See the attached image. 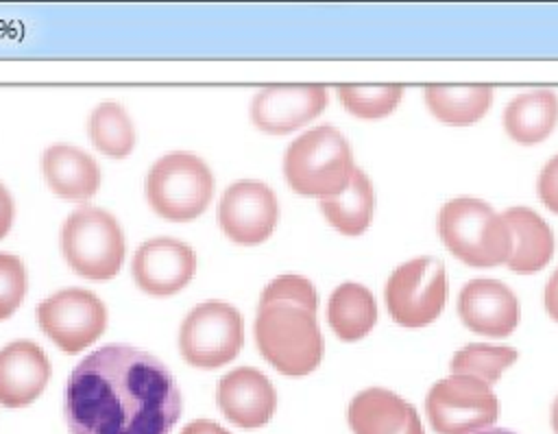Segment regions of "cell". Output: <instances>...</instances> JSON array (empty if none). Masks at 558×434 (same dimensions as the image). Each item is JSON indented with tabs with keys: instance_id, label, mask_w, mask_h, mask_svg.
Wrapping results in <instances>:
<instances>
[{
	"instance_id": "cell-2",
	"label": "cell",
	"mask_w": 558,
	"mask_h": 434,
	"mask_svg": "<svg viewBox=\"0 0 558 434\" xmlns=\"http://www.w3.org/2000/svg\"><path fill=\"white\" fill-rule=\"evenodd\" d=\"M318 297L310 279L279 275L259 297L255 342L262 358L279 373L301 377L323 360V334L316 323Z\"/></svg>"
},
{
	"instance_id": "cell-1",
	"label": "cell",
	"mask_w": 558,
	"mask_h": 434,
	"mask_svg": "<svg viewBox=\"0 0 558 434\" xmlns=\"http://www.w3.org/2000/svg\"><path fill=\"white\" fill-rule=\"evenodd\" d=\"M183 410L168 366L131 345H105L85 355L65 384L70 434H170Z\"/></svg>"
},
{
	"instance_id": "cell-21",
	"label": "cell",
	"mask_w": 558,
	"mask_h": 434,
	"mask_svg": "<svg viewBox=\"0 0 558 434\" xmlns=\"http://www.w3.org/2000/svg\"><path fill=\"white\" fill-rule=\"evenodd\" d=\"M327 321L333 334L344 342H355L364 338L377 321V305L373 292L362 284H340L329 297Z\"/></svg>"
},
{
	"instance_id": "cell-30",
	"label": "cell",
	"mask_w": 558,
	"mask_h": 434,
	"mask_svg": "<svg viewBox=\"0 0 558 434\" xmlns=\"http://www.w3.org/2000/svg\"><path fill=\"white\" fill-rule=\"evenodd\" d=\"M545 310L554 321H558V268L545 286Z\"/></svg>"
},
{
	"instance_id": "cell-31",
	"label": "cell",
	"mask_w": 558,
	"mask_h": 434,
	"mask_svg": "<svg viewBox=\"0 0 558 434\" xmlns=\"http://www.w3.org/2000/svg\"><path fill=\"white\" fill-rule=\"evenodd\" d=\"M181 434H231V432H227L225 427H220L218 423H214L209 419H196V421L187 423L181 430Z\"/></svg>"
},
{
	"instance_id": "cell-26",
	"label": "cell",
	"mask_w": 558,
	"mask_h": 434,
	"mask_svg": "<svg viewBox=\"0 0 558 434\" xmlns=\"http://www.w3.org/2000/svg\"><path fill=\"white\" fill-rule=\"evenodd\" d=\"M338 98L351 116L375 120L395 111L403 98V85H338Z\"/></svg>"
},
{
	"instance_id": "cell-33",
	"label": "cell",
	"mask_w": 558,
	"mask_h": 434,
	"mask_svg": "<svg viewBox=\"0 0 558 434\" xmlns=\"http://www.w3.org/2000/svg\"><path fill=\"white\" fill-rule=\"evenodd\" d=\"M475 434H517L512 430H506V427H488V430H480Z\"/></svg>"
},
{
	"instance_id": "cell-19",
	"label": "cell",
	"mask_w": 558,
	"mask_h": 434,
	"mask_svg": "<svg viewBox=\"0 0 558 434\" xmlns=\"http://www.w3.org/2000/svg\"><path fill=\"white\" fill-rule=\"evenodd\" d=\"M501 216L512 233L508 268L521 275L541 270L554 255V233L549 225L530 207H510Z\"/></svg>"
},
{
	"instance_id": "cell-8",
	"label": "cell",
	"mask_w": 558,
	"mask_h": 434,
	"mask_svg": "<svg viewBox=\"0 0 558 434\" xmlns=\"http://www.w3.org/2000/svg\"><path fill=\"white\" fill-rule=\"evenodd\" d=\"M425 412L436 434H475L497 421L499 401L490 384L451 373L429 388Z\"/></svg>"
},
{
	"instance_id": "cell-25",
	"label": "cell",
	"mask_w": 558,
	"mask_h": 434,
	"mask_svg": "<svg viewBox=\"0 0 558 434\" xmlns=\"http://www.w3.org/2000/svg\"><path fill=\"white\" fill-rule=\"evenodd\" d=\"M517 362V349L501 347V345H484L473 342L456 351V355L449 362L451 373L471 375L486 384H495L501 373Z\"/></svg>"
},
{
	"instance_id": "cell-29",
	"label": "cell",
	"mask_w": 558,
	"mask_h": 434,
	"mask_svg": "<svg viewBox=\"0 0 558 434\" xmlns=\"http://www.w3.org/2000/svg\"><path fill=\"white\" fill-rule=\"evenodd\" d=\"M13 214H15V207H13L11 192L0 181V240L9 233V229L13 225Z\"/></svg>"
},
{
	"instance_id": "cell-9",
	"label": "cell",
	"mask_w": 558,
	"mask_h": 434,
	"mask_svg": "<svg viewBox=\"0 0 558 434\" xmlns=\"http://www.w3.org/2000/svg\"><path fill=\"white\" fill-rule=\"evenodd\" d=\"M447 277L436 257H416L397 266L386 281V308L395 323L423 327L436 321L445 308Z\"/></svg>"
},
{
	"instance_id": "cell-5",
	"label": "cell",
	"mask_w": 558,
	"mask_h": 434,
	"mask_svg": "<svg viewBox=\"0 0 558 434\" xmlns=\"http://www.w3.org/2000/svg\"><path fill=\"white\" fill-rule=\"evenodd\" d=\"M153 212L172 222L198 218L214 198V174L194 153L174 150L159 157L144 179Z\"/></svg>"
},
{
	"instance_id": "cell-24",
	"label": "cell",
	"mask_w": 558,
	"mask_h": 434,
	"mask_svg": "<svg viewBox=\"0 0 558 434\" xmlns=\"http://www.w3.org/2000/svg\"><path fill=\"white\" fill-rule=\"evenodd\" d=\"M92 144L107 157L122 159L135 146V126L131 116L118 103H100L87 118Z\"/></svg>"
},
{
	"instance_id": "cell-20",
	"label": "cell",
	"mask_w": 558,
	"mask_h": 434,
	"mask_svg": "<svg viewBox=\"0 0 558 434\" xmlns=\"http://www.w3.org/2000/svg\"><path fill=\"white\" fill-rule=\"evenodd\" d=\"M506 133L523 144L532 146L543 142L558 122V96L549 89H532L514 96L504 109Z\"/></svg>"
},
{
	"instance_id": "cell-6",
	"label": "cell",
	"mask_w": 558,
	"mask_h": 434,
	"mask_svg": "<svg viewBox=\"0 0 558 434\" xmlns=\"http://www.w3.org/2000/svg\"><path fill=\"white\" fill-rule=\"evenodd\" d=\"M61 253L76 275L111 279L124 262V233L113 214L100 207H81L61 227Z\"/></svg>"
},
{
	"instance_id": "cell-4",
	"label": "cell",
	"mask_w": 558,
	"mask_h": 434,
	"mask_svg": "<svg viewBox=\"0 0 558 434\" xmlns=\"http://www.w3.org/2000/svg\"><path fill=\"white\" fill-rule=\"evenodd\" d=\"M438 231L445 246L475 268L499 266L512 251V233L504 216L473 196L447 201L438 214Z\"/></svg>"
},
{
	"instance_id": "cell-27",
	"label": "cell",
	"mask_w": 558,
	"mask_h": 434,
	"mask_svg": "<svg viewBox=\"0 0 558 434\" xmlns=\"http://www.w3.org/2000/svg\"><path fill=\"white\" fill-rule=\"evenodd\" d=\"M28 279L17 255L0 253V321L9 318L26 297Z\"/></svg>"
},
{
	"instance_id": "cell-32",
	"label": "cell",
	"mask_w": 558,
	"mask_h": 434,
	"mask_svg": "<svg viewBox=\"0 0 558 434\" xmlns=\"http://www.w3.org/2000/svg\"><path fill=\"white\" fill-rule=\"evenodd\" d=\"M551 430L554 434H558V397L551 403Z\"/></svg>"
},
{
	"instance_id": "cell-10",
	"label": "cell",
	"mask_w": 558,
	"mask_h": 434,
	"mask_svg": "<svg viewBox=\"0 0 558 434\" xmlns=\"http://www.w3.org/2000/svg\"><path fill=\"white\" fill-rule=\"evenodd\" d=\"M39 329L65 353H78L107 329V305L85 288H63L39 301Z\"/></svg>"
},
{
	"instance_id": "cell-23",
	"label": "cell",
	"mask_w": 558,
	"mask_h": 434,
	"mask_svg": "<svg viewBox=\"0 0 558 434\" xmlns=\"http://www.w3.org/2000/svg\"><path fill=\"white\" fill-rule=\"evenodd\" d=\"M425 103L434 118L453 126H469L486 116L493 105L490 85H429Z\"/></svg>"
},
{
	"instance_id": "cell-15",
	"label": "cell",
	"mask_w": 558,
	"mask_h": 434,
	"mask_svg": "<svg viewBox=\"0 0 558 434\" xmlns=\"http://www.w3.org/2000/svg\"><path fill=\"white\" fill-rule=\"evenodd\" d=\"M216 401L222 414L240 427L266 425L277 408L272 382L253 366H240L220 377Z\"/></svg>"
},
{
	"instance_id": "cell-11",
	"label": "cell",
	"mask_w": 558,
	"mask_h": 434,
	"mask_svg": "<svg viewBox=\"0 0 558 434\" xmlns=\"http://www.w3.org/2000/svg\"><path fill=\"white\" fill-rule=\"evenodd\" d=\"M277 196L264 181H235L222 192L218 203V225L222 233L242 246L266 242L277 227Z\"/></svg>"
},
{
	"instance_id": "cell-3",
	"label": "cell",
	"mask_w": 558,
	"mask_h": 434,
	"mask_svg": "<svg viewBox=\"0 0 558 434\" xmlns=\"http://www.w3.org/2000/svg\"><path fill=\"white\" fill-rule=\"evenodd\" d=\"M353 170L347 137L329 124L301 133L283 153V177L303 196L325 198L342 192Z\"/></svg>"
},
{
	"instance_id": "cell-17",
	"label": "cell",
	"mask_w": 558,
	"mask_h": 434,
	"mask_svg": "<svg viewBox=\"0 0 558 434\" xmlns=\"http://www.w3.org/2000/svg\"><path fill=\"white\" fill-rule=\"evenodd\" d=\"M347 421L353 434H425L416 408L388 388L357 393L347 408Z\"/></svg>"
},
{
	"instance_id": "cell-28",
	"label": "cell",
	"mask_w": 558,
	"mask_h": 434,
	"mask_svg": "<svg viewBox=\"0 0 558 434\" xmlns=\"http://www.w3.org/2000/svg\"><path fill=\"white\" fill-rule=\"evenodd\" d=\"M536 190L547 209L558 214V155H554L538 174Z\"/></svg>"
},
{
	"instance_id": "cell-13",
	"label": "cell",
	"mask_w": 558,
	"mask_h": 434,
	"mask_svg": "<svg viewBox=\"0 0 558 434\" xmlns=\"http://www.w3.org/2000/svg\"><path fill=\"white\" fill-rule=\"evenodd\" d=\"M327 105V87L305 85H270L257 92L251 103L253 124L270 135H286L314 120Z\"/></svg>"
},
{
	"instance_id": "cell-16",
	"label": "cell",
	"mask_w": 558,
	"mask_h": 434,
	"mask_svg": "<svg viewBox=\"0 0 558 434\" xmlns=\"http://www.w3.org/2000/svg\"><path fill=\"white\" fill-rule=\"evenodd\" d=\"M50 360L33 340H13L0 349V403L24 408L33 403L50 382Z\"/></svg>"
},
{
	"instance_id": "cell-14",
	"label": "cell",
	"mask_w": 558,
	"mask_h": 434,
	"mask_svg": "<svg viewBox=\"0 0 558 434\" xmlns=\"http://www.w3.org/2000/svg\"><path fill=\"white\" fill-rule=\"evenodd\" d=\"M460 321L475 334L504 338L519 323V301L514 292L497 279H473L458 297Z\"/></svg>"
},
{
	"instance_id": "cell-22",
	"label": "cell",
	"mask_w": 558,
	"mask_h": 434,
	"mask_svg": "<svg viewBox=\"0 0 558 434\" xmlns=\"http://www.w3.org/2000/svg\"><path fill=\"white\" fill-rule=\"evenodd\" d=\"M320 209L327 222L344 236H360L366 231L375 209V194L364 170L355 168L347 188L333 196L320 198Z\"/></svg>"
},
{
	"instance_id": "cell-18",
	"label": "cell",
	"mask_w": 558,
	"mask_h": 434,
	"mask_svg": "<svg viewBox=\"0 0 558 434\" xmlns=\"http://www.w3.org/2000/svg\"><path fill=\"white\" fill-rule=\"evenodd\" d=\"M48 188L72 203L89 201L100 188V166L92 155L72 144H52L41 155Z\"/></svg>"
},
{
	"instance_id": "cell-12",
	"label": "cell",
	"mask_w": 558,
	"mask_h": 434,
	"mask_svg": "<svg viewBox=\"0 0 558 434\" xmlns=\"http://www.w3.org/2000/svg\"><path fill=\"white\" fill-rule=\"evenodd\" d=\"M131 270L142 292L153 297L177 294L196 273V253L183 240L157 236L137 246Z\"/></svg>"
},
{
	"instance_id": "cell-7",
	"label": "cell",
	"mask_w": 558,
	"mask_h": 434,
	"mask_svg": "<svg viewBox=\"0 0 558 434\" xmlns=\"http://www.w3.org/2000/svg\"><path fill=\"white\" fill-rule=\"evenodd\" d=\"M244 342L242 314L227 301L209 299L187 312L179 329V351L196 369L231 362Z\"/></svg>"
}]
</instances>
